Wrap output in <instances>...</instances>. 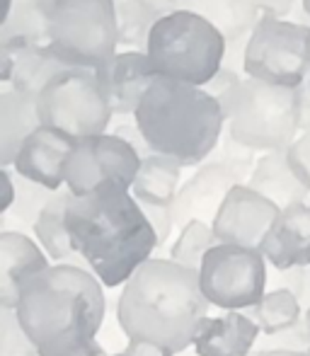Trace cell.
<instances>
[{
  "label": "cell",
  "mask_w": 310,
  "mask_h": 356,
  "mask_svg": "<svg viewBox=\"0 0 310 356\" xmlns=\"http://www.w3.org/2000/svg\"><path fill=\"white\" fill-rule=\"evenodd\" d=\"M141 163V153L117 134L83 138L76 141L66 160V187L73 197H85L104 182L131 189Z\"/></svg>",
  "instance_id": "cell-11"
},
{
  "label": "cell",
  "mask_w": 310,
  "mask_h": 356,
  "mask_svg": "<svg viewBox=\"0 0 310 356\" xmlns=\"http://www.w3.org/2000/svg\"><path fill=\"white\" fill-rule=\"evenodd\" d=\"M286 158L296 177L303 182V187L310 192V127L298 134V138L286 150Z\"/></svg>",
  "instance_id": "cell-31"
},
{
  "label": "cell",
  "mask_w": 310,
  "mask_h": 356,
  "mask_svg": "<svg viewBox=\"0 0 310 356\" xmlns=\"http://www.w3.org/2000/svg\"><path fill=\"white\" fill-rule=\"evenodd\" d=\"M250 320L259 327L264 337H272L284 330L296 327L303 320V305L291 291L286 289H269L257 305L247 310Z\"/></svg>",
  "instance_id": "cell-25"
},
{
  "label": "cell",
  "mask_w": 310,
  "mask_h": 356,
  "mask_svg": "<svg viewBox=\"0 0 310 356\" xmlns=\"http://www.w3.org/2000/svg\"><path fill=\"white\" fill-rule=\"evenodd\" d=\"M243 83V78H240V73L235 71L233 66H223L221 71H218L216 75H213V80L206 85V92L209 95H213V97H223L226 92H231V90L235 88V85H240Z\"/></svg>",
  "instance_id": "cell-34"
},
{
  "label": "cell",
  "mask_w": 310,
  "mask_h": 356,
  "mask_svg": "<svg viewBox=\"0 0 310 356\" xmlns=\"http://www.w3.org/2000/svg\"><path fill=\"white\" fill-rule=\"evenodd\" d=\"M259 334L250 315L240 310L206 318L194 337V356H250Z\"/></svg>",
  "instance_id": "cell-19"
},
{
  "label": "cell",
  "mask_w": 310,
  "mask_h": 356,
  "mask_svg": "<svg viewBox=\"0 0 310 356\" xmlns=\"http://www.w3.org/2000/svg\"><path fill=\"white\" fill-rule=\"evenodd\" d=\"M73 194L66 189L54 194V199L47 204V209L39 216L37 225H34V240L42 245V250L49 254V259H54L56 264H71V267H85V262L80 259V254L73 250L71 235H68L66 225V209Z\"/></svg>",
  "instance_id": "cell-23"
},
{
  "label": "cell",
  "mask_w": 310,
  "mask_h": 356,
  "mask_svg": "<svg viewBox=\"0 0 310 356\" xmlns=\"http://www.w3.org/2000/svg\"><path fill=\"white\" fill-rule=\"evenodd\" d=\"M42 127L71 136L73 141L102 136L112 124V109L102 95L95 71L68 68L37 97Z\"/></svg>",
  "instance_id": "cell-8"
},
{
  "label": "cell",
  "mask_w": 310,
  "mask_h": 356,
  "mask_svg": "<svg viewBox=\"0 0 310 356\" xmlns=\"http://www.w3.org/2000/svg\"><path fill=\"white\" fill-rule=\"evenodd\" d=\"M148 15H153L155 19L165 17V15L174 13L179 8V0H136Z\"/></svg>",
  "instance_id": "cell-38"
},
{
  "label": "cell",
  "mask_w": 310,
  "mask_h": 356,
  "mask_svg": "<svg viewBox=\"0 0 310 356\" xmlns=\"http://www.w3.org/2000/svg\"><path fill=\"white\" fill-rule=\"evenodd\" d=\"M250 356H262V352H259V349H257V352H252V354H250Z\"/></svg>",
  "instance_id": "cell-42"
},
{
  "label": "cell",
  "mask_w": 310,
  "mask_h": 356,
  "mask_svg": "<svg viewBox=\"0 0 310 356\" xmlns=\"http://www.w3.org/2000/svg\"><path fill=\"white\" fill-rule=\"evenodd\" d=\"M141 209H143V213H146V218L151 220L155 235H158V245L163 248L174 230L172 207H146V204H141Z\"/></svg>",
  "instance_id": "cell-33"
},
{
  "label": "cell",
  "mask_w": 310,
  "mask_h": 356,
  "mask_svg": "<svg viewBox=\"0 0 310 356\" xmlns=\"http://www.w3.org/2000/svg\"><path fill=\"white\" fill-rule=\"evenodd\" d=\"M267 284L269 272L264 254L240 245H216L199 269L204 298L226 313H247L267 293Z\"/></svg>",
  "instance_id": "cell-10"
},
{
  "label": "cell",
  "mask_w": 310,
  "mask_h": 356,
  "mask_svg": "<svg viewBox=\"0 0 310 356\" xmlns=\"http://www.w3.org/2000/svg\"><path fill=\"white\" fill-rule=\"evenodd\" d=\"M47 39L71 68H102L119 47L114 0H56L49 10Z\"/></svg>",
  "instance_id": "cell-7"
},
{
  "label": "cell",
  "mask_w": 310,
  "mask_h": 356,
  "mask_svg": "<svg viewBox=\"0 0 310 356\" xmlns=\"http://www.w3.org/2000/svg\"><path fill=\"white\" fill-rule=\"evenodd\" d=\"M179 10L204 17L226 37L228 44L247 42L262 19L254 0H179Z\"/></svg>",
  "instance_id": "cell-22"
},
{
  "label": "cell",
  "mask_w": 310,
  "mask_h": 356,
  "mask_svg": "<svg viewBox=\"0 0 310 356\" xmlns=\"http://www.w3.org/2000/svg\"><path fill=\"white\" fill-rule=\"evenodd\" d=\"M179 179H182V165L174 163L172 158L153 153L143 158L131 194L138 204L146 207H172L182 187Z\"/></svg>",
  "instance_id": "cell-24"
},
{
  "label": "cell",
  "mask_w": 310,
  "mask_h": 356,
  "mask_svg": "<svg viewBox=\"0 0 310 356\" xmlns=\"http://www.w3.org/2000/svg\"><path fill=\"white\" fill-rule=\"evenodd\" d=\"M68 68L71 66L49 42L5 39L0 49V80L29 97H39L42 90Z\"/></svg>",
  "instance_id": "cell-13"
},
{
  "label": "cell",
  "mask_w": 310,
  "mask_h": 356,
  "mask_svg": "<svg viewBox=\"0 0 310 356\" xmlns=\"http://www.w3.org/2000/svg\"><path fill=\"white\" fill-rule=\"evenodd\" d=\"M133 122L151 153L172 158L182 168H199L216 153L226 117L221 102L204 88L155 78Z\"/></svg>",
  "instance_id": "cell-4"
},
{
  "label": "cell",
  "mask_w": 310,
  "mask_h": 356,
  "mask_svg": "<svg viewBox=\"0 0 310 356\" xmlns=\"http://www.w3.org/2000/svg\"><path fill=\"white\" fill-rule=\"evenodd\" d=\"M308 356H310V349H308Z\"/></svg>",
  "instance_id": "cell-44"
},
{
  "label": "cell",
  "mask_w": 310,
  "mask_h": 356,
  "mask_svg": "<svg viewBox=\"0 0 310 356\" xmlns=\"http://www.w3.org/2000/svg\"><path fill=\"white\" fill-rule=\"evenodd\" d=\"M216 245H218V240H216V235H213L211 225L202 223V220H194V223L184 225L177 233L172 248H170V259L182 264V267L192 269V272H199L204 257H206Z\"/></svg>",
  "instance_id": "cell-26"
},
{
  "label": "cell",
  "mask_w": 310,
  "mask_h": 356,
  "mask_svg": "<svg viewBox=\"0 0 310 356\" xmlns=\"http://www.w3.org/2000/svg\"><path fill=\"white\" fill-rule=\"evenodd\" d=\"M15 187H17V197H15L13 209L3 216L5 218L3 225H8L10 220H13V223L19 225V228L34 230L39 216H42V211L47 209V204L51 202L56 192L42 187V184L29 182V179L19 177V175H15Z\"/></svg>",
  "instance_id": "cell-27"
},
{
  "label": "cell",
  "mask_w": 310,
  "mask_h": 356,
  "mask_svg": "<svg viewBox=\"0 0 310 356\" xmlns=\"http://www.w3.org/2000/svg\"><path fill=\"white\" fill-rule=\"evenodd\" d=\"M293 349V352H308L310 349V337L306 332V325L303 320L291 330H284L279 334H272V337H262V344H259V352L264 349Z\"/></svg>",
  "instance_id": "cell-32"
},
{
  "label": "cell",
  "mask_w": 310,
  "mask_h": 356,
  "mask_svg": "<svg viewBox=\"0 0 310 356\" xmlns=\"http://www.w3.org/2000/svg\"><path fill=\"white\" fill-rule=\"evenodd\" d=\"M303 10H306L308 17H310V0H303Z\"/></svg>",
  "instance_id": "cell-41"
},
{
  "label": "cell",
  "mask_w": 310,
  "mask_h": 356,
  "mask_svg": "<svg viewBox=\"0 0 310 356\" xmlns=\"http://www.w3.org/2000/svg\"><path fill=\"white\" fill-rule=\"evenodd\" d=\"M303 325H306V332H308V337H310V308L303 310Z\"/></svg>",
  "instance_id": "cell-40"
},
{
  "label": "cell",
  "mask_w": 310,
  "mask_h": 356,
  "mask_svg": "<svg viewBox=\"0 0 310 356\" xmlns=\"http://www.w3.org/2000/svg\"><path fill=\"white\" fill-rule=\"evenodd\" d=\"M282 209L252 192L247 184H238L223 202L216 220L211 223L218 245H240L259 250L262 240L277 223Z\"/></svg>",
  "instance_id": "cell-12"
},
{
  "label": "cell",
  "mask_w": 310,
  "mask_h": 356,
  "mask_svg": "<svg viewBox=\"0 0 310 356\" xmlns=\"http://www.w3.org/2000/svg\"><path fill=\"white\" fill-rule=\"evenodd\" d=\"M0 356H39L17 313L10 308H3L0 313Z\"/></svg>",
  "instance_id": "cell-29"
},
{
  "label": "cell",
  "mask_w": 310,
  "mask_h": 356,
  "mask_svg": "<svg viewBox=\"0 0 310 356\" xmlns=\"http://www.w3.org/2000/svg\"><path fill=\"white\" fill-rule=\"evenodd\" d=\"M112 114H136L148 88L155 83V71L146 51H122L95 71Z\"/></svg>",
  "instance_id": "cell-16"
},
{
  "label": "cell",
  "mask_w": 310,
  "mask_h": 356,
  "mask_svg": "<svg viewBox=\"0 0 310 356\" xmlns=\"http://www.w3.org/2000/svg\"><path fill=\"white\" fill-rule=\"evenodd\" d=\"M262 356H308V352H293V349H264Z\"/></svg>",
  "instance_id": "cell-39"
},
{
  "label": "cell",
  "mask_w": 310,
  "mask_h": 356,
  "mask_svg": "<svg viewBox=\"0 0 310 356\" xmlns=\"http://www.w3.org/2000/svg\"><path fill=\"white\" fill-rule=\"evenodd\" d=\"M257 10L262 17H274V19H284L286 15H291L296 0H254Z\"/></svg>",
  "instance_id": "cell-36"
},
{
  "label": "cell",
  "mask_w": 310,
  "mask_h": 356,
  "mask_svg": "<svg viewBox=\"0 0 310 356\" xmlns=\"http://www.w3.org/2000/svg\"><path fill=\"white\" fill-rule=\"evenodd\" d=\"M259 252L277 272L310 267V204L282 209L277 223L259 245Z\"/></svg>",
  "instance_id": "cell-18"
},
{
  "label": "cell",
  "mask_w": 310,
  "mask_h": 356,
  "mask_svg": "<svg viewBox=\"0 0 310 356\" xmlns=\"http://www.w3.org/2000/svg\"><path fill=\"white\" fill-rule=\"evenodd\" d=\"M49 254L34 238L22 230L0 233V305L15 310L22 286L37 274L47 272Z\"/></svg>",
  "instance_id": "cell-17"
},
{
  "label": "cell",
  "mask_w": 310,
  "mask_h": 356,
  "mask_svg": "<svg viewBox=\"0 0 310 356\" xmlns=\"http://www.w3.org/2000/svg\"><path fill=\"white\" fill-rule=\"evenodd\" d=\"M66 225L73 250L107 289L124 286L160 250L141 204L131 189L117 182L99 184L85 197H71Z\"/></svg>",
  "instance_id": "cell-2"
},
{
  "label": "cell",
  "mask_w": 310,
  "mask_h": 356,
  "mask_svg": "<svg viewBox=\"0 0 310 356\" xmlns=\"http://www.w3.org/2000/svg\"><path fill=\"white\" fill-rule=\"evenodd\" d=\"M114 356H177V354H172L165 347H158V344H153V342H143V339H127V347Z\"/></svg>",
  "instance_id": "cell-35"
},
{
  "label": "cell",
  "mask_w": 310,
  "mask_h": 356,
  "mask_svg": "<svg viewBox=\"0 0 310 356\" xmlns=\"http://www.w3.org/2000/svg\"><path fill=\"white\" fill-rule=\"evenodd\" d=\"M247 187L277 204L279 209H286L291 204H306L310 197V192L288 165L286 153H264L262 158H257Z\"/></svg>",
  "instance_id": "cell-21"
},
{
  "label": "cell",
  "mask_w": 310,
  "mask_h": 356,
  "mask_svg": "<svg viewBox=\"0 0 310 356\" xmlns=\"http://www.w3.org/2000/svg\"><path fill=\"white\" fill-rule=\"evenodd\" d=\"M308 92H310V80H308Z\"/></svg>",
  "instance_id": "cell-43"
},
{
  "label": "cell",
  "mask_w": 310,
  "mask_h": 356,
  "mask_svg": "<svg viewBox=\"0 0 310 356\" xmlns=\"http://www.w3.org/2000/svg\"><path fill=\"white\" fill-rule=\"evenodd\" d=\"M238 184V177L218 160H209V163L199 165L192 177L179 187V194L172 204L174 228L182 230L184 225L194 223V220L211 225L231 189Z\"/></svg>",
  "instance_id": "cell-14"
},
{
  "label": "cell",
  "mask_w": 310,
  "mask_h": 356,
  "mask_svg": "<svg viewBox=\"0 0 310 356\" xmlns=\"http://www.w3.org/2000/svg\"><path fill=\"white\" fill-rule=\"evenodd\" d=\"M119 24V44L129 47V51H146L151 29L158 19L148 15L136 0H114Z\"/></svg>",
  "instance_id": "cell-28"
},
{
  "label": "cell",
  "mask_w": 310,
  "mask_h": 356,
  "mask_svg": "<svg viewBox=\"0 0 310 356\" xmlns=\"http://www.w3.org/2000/svg\"><path fill=\"white\" fill-rule=\"evenodd\" d=\"M0 182H3V204H0V211L3 216L13 209L15 204V197H17V187H15V175L10 168H3V172H0Z\"/></svg>",
  "instance_id": "cell-37"
},
{
  "label": "cell",
  "mask_w": 310,
  "mask_h": 356,
  "mask_svg": "<svg viewBox=\"0 0 310 356\" xmlns=\"http://www.w3.org/2000/svg\"><path fill=\"white\" fill-rule=\"evenodd\" d=\"M73 145L76 141L66 134L39 127L19 148L13 163L15 175L34 184H42L51 192H61L66 189V160Z\"/></svg>",
  "instance_id": "cell-15"
},
{
  "label": "cell",
  "mask_w": 310,
  "mask_h": 356,
  "mask_svg": "<svg viewBox=\"0 0 310 356\" xmlns=\"http://www.w3.org/2000/svg\"><path fill=\"white\" fill-rule=\"evenodd\" d=\"M42 127L37 97L17 90H5L0 95V165L13 168L22 143Z\"/></svg>",
  "instance_id": "cell-20"
},
{
  "label": "cell",
  "mask_w": 310,
  "mask_h": 356,
  "mask_svg": "<svg viewBox=\"0 0 310 356\" xmlns=\"http://www.w3.org/2000/svg\"><path fill=\"white\" fill-rule=\"evenodd\" d=\"M209 308L211 303L202 293L199 272L170 257H151L124 284L117 300V323L127 339H143L182 354L194 347Z\"/></svg>",
  "instance_id": "cell-3"
},
{
  "label": "cell",
  "mask_w": 310,
  "mask_h": 356,
  "mask_svg": "<svg viewBox=\"0 0 310 356\" xmlns=\"http://www.w3.org/2000/svg\"><path fill=\"white\" fill-rule=\"evenodd\" d=\"M15 313L39 356H114L97 339L107 298L90 269L51 264L22 286Z\"/></svg>",
  "instance_id": "cell-1"
},
{
  "label": "cell",
  "mask_w": 310,
  "mask_h": 356,
  "mask_svg": "<svg viewBox=\"0 0 310 356\" xmlns=\"http://www.w3.org/2000/svg\"><path fill=\"white\" fill-rule=\"evenodd\" d=\"M310 92L245 78L218 97L228 124V136L254 153H286L303 131Z\"/></svg>",
  "instance_id": "cell-5"
},
{
  "label": "cell",
  "mask_w": 310,
  "mask_h": 356,
  "mask_svg": "<svg viewBox=\"0 0 310 356\" xmlns=\"http://www.w3.org/2000/svg\"><path fill=\"white\" fill-rule=\"evenodd\" d=\"M218 153L213 160H218L221 165H226L228 170L238 177L240 184H247L250 182V175H252L254 165H257V158H254V150L247 148V145L233 141L231 136L226 134L221 143H218Z\"/></svg>",
  "instance_id": "cell-30"
},
{
  "label": "cell",
  "mask_w": 310,
  "mask_h": 356,
  "mask_svg": "<svg viewBox=\"0 0 310 356\" xmlns=\"http://www.w3.org/2000/svg\"><path fill=\"white\" fill-rule=\"evenodd\" d=\"M228 42L213 24L189 10L160 17L146 44V56L158 78L206 88L223 68Z\"/></svg>",
  "instance_id": "cell-6"
},
{
  "label": "cell",
  "mask_w": 310,
  "mask_h": 356,
  "mask_svg": "<svg viewBox=\"0 0 310 356\" xmlns=\"http://www.w3.org/2000/svg\"><path fill=\"white\" fill-rule=\"evenodd\" d=\"M247 78L282 88H303L310 75V27L262 17L243 49Z\"/></svg>",
  "instance_id": "cell-9"
}]
</instances>
